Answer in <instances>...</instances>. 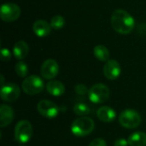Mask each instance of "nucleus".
<instances>
[{"instance_id": "7ed1b4c3", "label": "nucleus", "mask_w": 146, "mask_h": 146, "mask_svg": "<svg viewBox=\"0 0 146 146\" xmlns=\"http://www.w3.org/2000/svg\"><path fill=\"white\" fill-rule=\"evenodd\" d=\"M142 122L139 113L134 110H126L119 115V123L121 127L127 129L137 128Z\"/></svg>"}, {"instance_id": "f257e3e1", "label": "nucleus", "mask_w": 146, "mask_h": 146, "mask_svg": "<svg viewBox=\"0 0 146 146\" xmlns=\"http://www.w3.org/2000/svg\"><path fill=\"white\" fill-rule=\"evenodd\" d=\"M111 25L113 29L120 34H129L135 27L134 18L126 10L119 9L111 15Z\"/></svg>"}, {"instance_id": "6e6552de", "label": "nucleus", "mask_w": 146, "mask_h": 146, "mask_svg": "<svg viewBox=\"0 0 146 146\" xmlns=\"http://www.w3.org/2000/svg\"><path fill=\"white\" fill-rule=\"evenodd\" d=\"M21 95L20 87L15 83H6L1 86L0 97L5 102H15Z\"/></svg>"}, {"instance_id": "b1692460", "label": "nucleus", "mask_w": 146, "mask_h": 146, "mask_svg": "<svg viewBox=\"0 0 146 146\" xmlns=\"http://www.w3.org/2000/svg\"><path fill=\"white\" fill-rule=\"evenodd\" d=\"M88 146H107V144L105 142L104 139H101V138H98L93 139Z\"/></svg>"}, {"instance_id": "1a4fd4ad", "label": "nucleus", "mask_w": 146, "mask_h": 146, "mask_svg": "<svg viewBox=\"0 0 146 146\" xmlns=\"http://www.w3.org/2000/svg\"><path fill=\"white\" fill-rule=\"evenodd\" d=\"M38 112L47 119H53L59 114L58 106L50 100H41L37 105Z\"/></svg>"}, {"instance_id": "4be33fe9", "label": "nucleus", "mask_w": 146, "mask_h": 146, "mask_svg": "<svg viewBox=\"0 0 146 146\" xmlns=\"http://www.w3.org/2000/svg\"><path fill=\"white\" fill-rule=\"evenodd\" d=\"M74 92L80 96H84L86 93H88L89 90L84 84H78L74 86Z\"/></svg>"}, {"instance_id": "9d476101", "label": "nucleus", "mask_w": 146, "mask_h": 146, "mask_svg": "<svg viewBox=\"0 0 146 146\" xmlns=\"http://www.w3.org/2000/svg\"><path fill=\"white\" fill-rule=\"evenodd\" d=\"M59 73V65L54 59L45 60L40 67V74L44 79L52 80L57 76Z\"/></svg>"}, {"instance_id": "ddd939ff", "label": "nucleus", "mask_w": 146, "mask_h": 146, "mask_svg": "<svg viewBox=\"0 0 146 146\" xmlns=\"http://www.w3.org/2000/svg\"><path fill=\"white\" fill-rule=\"evenodd\" d=\"M14 116V110L9 105L2 104L0 107V127L3 128L9 126L12 122Z\"/></svg>"}, {"instance_id": "a211bd4d", "label": "nucleus", "mask_w": 146, "mask_h": 146, "mask_svg": "<svg viewBox=\"0 0 146 146\" xmlns=\"http://www.w3.org/2000/svg\"><path fill=\"white\" fill-rule=\"evenodd\" d=\"M93 55L98 61L106 62L108 60H110V52L106 46L99 44V45H97L94 47Z\"/></svg>"}, {"instance_id": "412c9836", "label": "nucleus", "mask_w": 146, "mask_h": 146, "mask_svg": "<svg viewBox=\"0 0 146 146\" xmlns=\"http://www.w3.org/2000/svg\"><path fill=\"white\" fill-rule=\"evenodd\" d=\"M50 23V26H51L52 29L60 30L65 25V19H64L63 16L57 15H55V16H53L51 18Z\"/></svg>"}, {"instance_id": "f3484780", "label": "nucleus", "mask_w": 146, "mask_h": 146, "mask_svg": "<svg viewBox=\"0 0 146 146\" xmlns=\"http://www.w3.org/2000/svg\"><path fill=\"white\" fill-rule=\"evenodd\" d=\"M130 146H146V133L143 132L133 133L127 139Z\"/></svg>"}, {"instance_id": "4468645a", "label": "nucleus", "mask_w": 146, "mask_h": 146, "mask_svg": "<svg viewBox=\"0 0 146 146\" xmlns=\"http://www.w3.org/2000/svg\"><path fill=\"white\" fill-rule=\"evenodd\" d=\"M98 118L103 122H112L116 117V113L114 109L109 106H102L97 111Z\"/></svg>"}, {"instance_id": "39448f33", "label": "nucleus", "mask_w": 146, "mask_h": 146, "mask_svg": "<svg viewBox=\"0 0 146 146\" xmlns=\"http://www.w3.org/2000/svg\"><path fill=\"white\" fill-rule=\"evenodd\" d=\"M21 88L26 94L33 96L40 93L44 90V84L43 80L39 76L31 75L27 77L23 80L21 84Z\"/></svg>"}, {"instance_id": "a878e982", "label": "nucleus", "mask_w": 146, "mask_h": 146, "mask_svg": "<svg viewBox=\"0 0 146 146\" xmlns=\"http://www.w3.org/2000/svg\"><path fill=\"white\" fill-rule=\"evenodd\" d=\"M21 146H23V145H21Z\"/></svg>"}, {"instance_id": "2eb2a0df", "label": "nucleus", "mask_w": 146, "mask_h": 146, "mask_svg": "<svg viewBox=\"0 0 146 146\" xmlns=\"http://www.w3.org/2000/svg\"><path fill=\"white\" fill-rule=\"evenodd\" d=\"M28 51H29L28 44L23 40L17 41L13 46V55L16 59L20 61L27 57Z\"/></svg>"}, {"instance_id": "f03ea898", "label": "nucleus", "mask_w": 146, "mask_h": 146, "mask_svg": "<svg viewBox=\"0 0 146 146\" xmlns=\"http://www.w3.org/2000/svg\"><path fill=\"white\" fill-rule=\"evenodd\" d=\"M94 128V121L87 116H80L75 119L71 124V132L77 137H86L91 134Z\"/></svg>"}, {"instance_id": "9b49d317", "label": "nucleus", "mask_w": 146, "mask_h": 146, "mask_svg": "<svg viewBox=\"0 0 146 146\" xmlns=\"http://www.w3.org/2000/svg\"><path fill=\"white\" fill-rule=\"evenodd\" d=\"M104 76L110 80H115L118 79L121 74V67L120 63L114 59L108 60L103 68Z\"/></svg>"}, {"instance_id": "5701e85b", "label": "nucleus", "mask_w": 146, "mask_h": 146, "mask_svg": "<svg viewBox=\"0 0 146 146\" xmlns=\"http://www.w3.org/2000/svg\"><path fill=\"white\" fill-rule=\"evenodd\" d=\"M12 54L9 51V49L7 48H3L1 50V55H0V58L3 62H9L11 59Z\"/></svg>"}, {"instance_id": "423d86ee", "label": "nucleus", "mask_w": 146, "mask_h": 146, "mask_svg": "<svg viewBox=\"0 0 146 146\" xmlns=\"http://www.w3.org/2000/svg\"><path fill=\"white\" fill-rule=\"evenodd\" d=\"M33 129L32 124L27 121H20L15 127V139L20 144L27 143L33 137Z\"/></svg>"}, {"instance_id": "393cba45", "label": "nucleus", "mask_w": 146, "mask_h": 146, "mask_svg": "<svg viewBox=\"0 0 146 146\" xmlns=\"http://www.w3.org/2000/svg\"><path fill=\"white\" fill-rule=\"evenodd\" d=\"M128 141L127 139H118L115 141V144L114 146H128Z\"/></svg>"}, {"instance_id": "20e7f679", "label": "nucleus", "mask_w": 146, "mask_h": 146, "mask_svg": "<svg viewBox=\"0 0 146 146\" xmlns=\"http://www.w3.org/2000/svg\"><path fill=\"white\" fill-rule=\"evenodd\" d=\"M88 98L90 101L93 104H102L106 102L110 96V88L102 83H98L93 85L88 92Z\"/></svg>"}, {"instance_id": "dca6fc26", "label": "nucleus", "mask_w": 146, "mask_h": 146, "mask_svg": "<svg viewBox=\"0 0 146 146\" xmlns=\"http://www.w3.org/2000/svg\"><path fill=\"white\" fill-rule=\"evenodd\" d=\"M46 90L49 94L54 97H60L65 92L64 85L58 80H50L46 85Z\"/></svg>"}, {"instance_id": "0eeeda50", "label": "nucleus", "mask_w": 146, "mask_h": 146, "mask_svg": "<svg viewBox=\"0 0 146 146\" xmlns=\"http://www.w3.org/2000/svg\"><path fill=\"white\" fill-rule=\"evenodd\" d=\"M21 8L14 3H5L1 6L0 17L5 22H12L21 16Z\"/></svg>"}, {"instance_id": "6ab92c4d", "label": "nucleus", "mask_w": 146, "mask_h": 146, "mask_svg": "<svg viewBox=\"0 0 146 146\" xmlns=\"http://www.w3.org/2000/svg\"><path fill=\"white\" fill-rule=\"evenodd\" d=\"M91 111L90 107L84 103H77L74 106V112L75 115L80 116H86Z\"/></svg>"}, {"instance_id": "aec40b11", "label": "nucleus", "mask_w": 146, "mask_h": 146, "mask_svg": "<svg viewBox=\"0 0 146 146\" xmlns=\"http://www.w3.org/2000/svg\"><path fill=\"white\" fill-rule=\"evenodd\" d=\"M15 73L16 74L21 77V78H25L27 77V74H28V66L27 64L23 62V61H20L15 64Z\"/></svg>"}, {"instance_id": "f8f14e48", "label": "nucleus", "mask_w": 146, "mask_h": 146, "mask_svg": "<svg viewBox=\"0 0 146 146\" xmlns=\"http://www.w3.org/2000/svg\"><path fill=\"white\" fill-rule=\"evenodd\" d=\"M50 23L44 20H37L33 24V33L39 38H44L48 36L51 32Z\"/></svg>"}]
</instances>
